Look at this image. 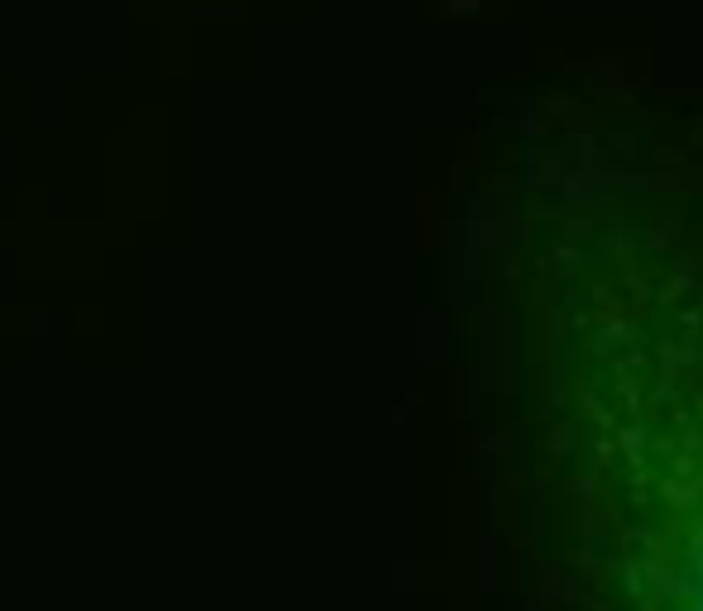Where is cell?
Listing matches in <instances>:
<instances>
[{
  "label": "cell",
  "instance_id": "6da1fadb",
  "mask_svg": "<svg viewBox=\"0 0 703 611\" xmlns=\"http://www.w3.org/2000/svg\"><path fill=\"white\" fill-rule=\"evenodd\" d=\"M479 468L507 611H703V377L503 392Z\"/></svg>",
  "mask_w": 703,
  "mask_h": 611
}]
</instances>
